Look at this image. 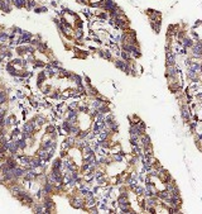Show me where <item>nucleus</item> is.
Listing matches in <instances>:
<instances>
[{"mask_svg": "<svg viewBox=\"0 0 202 214\" xmlns=\"http://www.w3.org/2000/svg\"><path fill=\"white\" fill-rule=\"evenodd\" d=\"M34 12L35 13H42V12H47V8H44V7H41V8H34Z\"/></svg>", "mask_w": 202, "mask_h": 214, "instance_id": "11", "label": "nucleus"}, {"mask_svg": "<svg viewBox=\"0 0 202 214\" xmlns=\"http://www.w3.org/2000/svg\"><path fill=\"white\" fill-rule=\"evenodd\" d=\"M181 115H182V119L185 121L186 123H188L190 119L192 118V113L190 110V108L187 104H183V105H181Z\"/></svg>", "mask_w": 202, "mask_h": 214, "instance_id": "2", "label": "nucleus"}, {"mask_svg": "<svg viewBox=\"0 0 202 214\" xmlns=\"http://www.w3.org/2000/svg\"><path fill=\"white\" fill-rule=\"evenodd\" d=\"M115 7H116V3L114 0H100V9L104 12L110 13Z\"/></svg>", "mask_w": 202, "mask_h": 214, "instance_id": "1", "label": "nucleus"}, {"mask_svg": "<svg viewBox=\"0 0 202 214\" xmlns=\"http://www.w3.org/2000/svg\"><path fill=\"white\" fill-rule=\"evenodd\" d=\"M73 38L76 41H80L83 38V29L82 28H76V29L73 31Z\"/></svg>", "mask_w": 202, "mask_h": 214, "instance_id": "4", "label": "nucleus"}, {"mask_svg": "<svg viewBox=\"0 0 202 214\" xmlns=\"http://www.w3.org/2000/svg\"><path fill=\"white\" fill-rule=\"evenodd\" d=\"M71 207L75 209H85V199L81 196H75L71 199Z\"/></svg>", "mask_w": 202, "mask_h": 214, "instance_id": "3", "label": "nucleus"}, {"mask_svg": "<svg viewBox=\"0 0 202 214\" xmlns=\"http://www.w3.org/2000/svg\"><path fill=\"white\" fill-rule=\"evenodd\" d=\"M34 121H35V123H37V124H38L39 127H41V126H43V124H44V122H46V119H44V118L42 117V115H37Z\"/></svg>", "mask_w": 202, "mask_h": 214, "instance_id": "8", "label": "nucleus"}, {"mask_svg": "<svg viewBox=\"0 0 202 214\" xmlns=\"http://www.w3.org/2000/svg\"><path fill=\"white\" fill-rule=\"evenodd\" d=\"M35 7H37V3L34 1V0H27V3H25V8L28 9V10H30V9L35 8Z\"/></svg>", "mask_w": 202, "mask_h": 214, "instance_id": "7", "label": "nucleus"}, {"mask_svg": "<svg viewBox=\"0 0 202 214\" xmlns=\"http://www.w3.org/2000/svg\"><path fill=\"white\" fill-rule=\"evenodd\" d=\"M102 176H104V171H101V170H95V179L102 177Z\"/></svg>", "mask_w": 202, "mask_h": 214, "instance_id": "10", "label": "nucleus"}, {"mask_svg": "<svg viewBox=\"0 0 202 214\" xmlns=\"http://www.w3.org/2000/svg\"><path fill=\"white\" fill-rule=\"evenodd\" d=\"M12 3L14 4V7H17L18 9H22V8H25L27 0H13Z\"/></svg>", "mask_w": 202, "mask_h": 214, "instance_id": "5", "label": "nucleus"}, {"mask_svg": "<svg viewBox=\"0 0 202 214\" xmlns=\"http://www.w3.org/2000/svg\"><path fill=\"white\" fill-rule=\"evenodd\" d=\"M200 75H202V62H201V67H200Z\"/></svg>", "mask_w": 202, "mask_h": 214, "instance_id": "12", "label": "nucleus"}, {"mask_svg": "<svg viewBox=\"0 0 202 214\" xmlns=\"http://www.w3.org/2000/svg\"><path fill=\"white\" fill-rule=\"evenodd\" d=\"M4 103H7V94L0 90V105L4 104Z\"/></svg>", "mask_w": 202, "mask_h": 214, "instance_id": "9", "label": "nucleus"}, {"mask_svg": "<svg viewBox=\"0 0 202 214\" xmlns=\"http://www.w3.org/2000/svg\"><path fill=\"white\" fill-rule=\"evenodd\" d=\"M62 162H63V161L61 160V158H56V160H53V162H52V169L62 170Z\"/></svg>", "mask_w": 202, "mask_h": 214, "instance_id": "6", "label": "nucleus"}]
</instances>
